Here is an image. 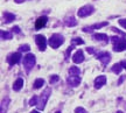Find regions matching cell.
I'll return each instance as SVG.
<instances>
[{
	"label": "cell",
	"instance_id": "obj_1",
	"mask_svg": "<svg viewBox=\"0 0 126 113\" xmlns=\"http://www.w3.org/2000/svg\"><path fill=\"white\" fill-rule=\"evenodd\" d=\"M50 95H51V89H50V87H47V89L43 91V93H42V95L39 97V100H37V105H36L37 110H40V111L45 110L46 104H47V101H48V99H49Z\"/></svg>",
	"mask_w": 126,
	"mask_h": 113
},
{
	"label": "cell",
	"instance_id": "obj_2",
	"mask_svg": "<svg viewBox=\"0 0 126 113\" xmlns=\"http://www.w3.org/2000/svg\"><path fill=\"white\" fill-rule=\"evenodd\" d=\"M111 40L113 42V50L114 51L120 53V51L126 50V39H120V37H118V36H112Z\"/></svg>",
	"mask_w": 126,
	"mask_h": 113
},
{
	"label": "cell",
	"instance_id": "obj_3",
	"mask_svg": "<svg viewBox=\"0 0 126 113\" xmlns=\"http://www.w3.org/2000/svg\"><path fill=\"white\" fill-rule=\"evenodd\" d=\"M48 43H49V45L53 49H57L59 47H61L64 43V37L61 34H53L50 36V39L48 40Z\"/></svg>",
	"mask_w": 126,
	"mask_h": 113
},
{
	"label": "cell",
	"instance_id": "obj_4",
	"mask_svg": "<svg viewBox=\"0 0 126 113\" xmlns=\"http://www.w3.org/2000/svg\"><path fill=\"white\" fill-rule=\"evenodd\" d=\"M34 65H35V56L33 54H27L23 57V67L26 69V71L29 72Z\"/></svg>",
	"mask_w": 126,
	"mask_h": 113
},
{
	"label": "cell",
	"instance_id": "obj_5",
	"mask_svg": "<svg viewBox=\"0 0 126 113\" xmlns=\"http://www.w3.org/2000/svg\"><path fill=\"white\" fill-rule=\"evenodd\" d=\"M94 12V7L92 5H85V6H83V7H81V8L78 9L77 15H78L79 18H85V16L91 15Z\"/></svg>",
	"mask_w": 126,
	"mask_h": 113
},
{
	"label": "cell",
	"instance_id": "obj_6",
	"mask_svg": "<svg viewBox=\"0 0 126 113\" xmlns=\"http://www.w3.org/2000/svg\"><path fill=\"white\" fill-rule=\"evenodd\" d=\"M35 42L37 47H39V50L41 51H43L46 49V45H47V40H46L45 35H42V34H37L35 36Z\"/></svg>",
	"mask_w": 126,
	"mask_h": 113
},
{
	"label": "cell",
	"instance_id": "obj_7",
	"mask_svg": "<svg viewBox=\"0 0 126 113\" xmlns=\"http://www.w3.org/2000/svg\"><path fill=\"white\" fill-rule=\"evenodd\" d=\"M21 59V53H13L7 56V62L9 65H14V64H18Z\"/></svg>",
	"mask_w": 126,
	"mask_h": 113
},
{
	"label": "cell",
	"instance_id": "obj_8",
	"mask_svg": "<svg viewBox=\"0 0 126 113\" xmlns=\"http://www.w3.org/2000/svg\"><path fill=\"white\" fill-rule=\"evenodd\" d=\"M97 56V58L102 62V64L103 65H106V64L111 61V55L109 54V53H106V51H103V53H98V54L96 55Z\"/></svg>",
	"mask_w": 126,
	"mask_h": 113
},
{
	"label": "cell",
	"instance_id": "obj_9",
	"mask_svg": "<svg viewBox=\"0 0 126 113\" xmlns=\"http://www.w3.org/2000/svg\"><path fill=\"white\" fill-rule=\"evenodd\" d=\"M105 26H108V21H104V22H99V23H94V25H92V26H89V27H84L82 30L83 32H92L94 29H99V28H103L105 27Z\"/></svg>",
	"mask_w": 126,
	"mask_h": 113
},
{
	"label": "cell",
	"instance_id": "obj_10",
	"mask_svg": "<svg viewBox=\"0 0 126 113\" xmlns=\"http://www.w3.org/2000/svg\"><path fill=\"white\" fill-rule=\"evenodd\" d=\"M82 79H81V77L79 76H69L67 78V83L70 86H72V87H76V86L79 85Z\"/></svg>",
	"mask_w": 126,
	"mask_h": 113
},
{
	"label": "cell",
	"instance_id": "obj_11",
	"mask_svg": "<svg viewBox=\"0 0 126 113\" xmlns=\"http://www.w3.org/2000/svg\"><path fill=\"white\" fill-rule=\"evenodd\" d=\"M83 61H84V54H83V51L82 50H77L76 53L74 54V56H72V62L76 64H79Z\"/></svg>",
	"mask_w": 126,
	"mask_h": 113
},
{
	"label": "cell",
	"instance_id": "obj_12",
	"mask_svg": "<svg viewBox=\"0 0 126 113\" xmlns=\"http://www.w3.org/2000/svg\"><path fill=\"white\" fill-rule=\"evenodd\" d=\"M47 21H48V18H47V16H40V18H37L35 21V28L36 29L43 28L46 25H47Z\"/></svg>",
	"mask_w": 126,
	"mask_h": 113
},
{
	"label": "cell",
	"instance_id": "obj_13",
	"mask_svg": "<svg viewBox=\"0 0 126 113\" xmlns=\"http://www.w3.org/2000/svg\"><path fill=\"white\" fill-rule=\"evenodd\" d=\"M105 83H106V77L104 76V75L98 76L96 79H94V87H96V89H100Z\"/></svg>",
	"mask_w": 126,
	"mask_h": 113
},
{
	"label": "cell",
	"instance_id": "obj_14",
	"mask_svg": "<svg viewBox=\"0 0 126 113\" xmlns=\"http://www.w3.org/2000/svg\"><path fill=\"white\" fill-rule=\"evenodd\" d=\"M64 25L68 27H75V26H77V21L72 15H70V16H67L64 19Z\"/></svg>",
	"mask_w": 126,
	"mask_h": 113
},
{
	"label": "cell",
	"instance_id": "obj_15",
	"mask_svg": "<svg viewBox=\"0 0 126 113\" xmlns=\"http://www.w3.org/2000/svg\"><path fill=\"white\" fill-rule=\"evenodd\" d=\"M92 39L96 41H104V42H108L109 41V36L106 34H102V33H98V34H94L92 35Z\"/></svg>",
	"mask_w": 126,
	"mask_h": 113
},
{
	"label": "cell",
	"instance_id": "obj_16",
	"mask_svg": "<svg viewBox=\"0 0 126 113\" xmlns=\"http://www.w3.org/2000/svg\"><path fill=\"white\" fill-rule=\"evenodd\" d=\"M4 19H5V22L9 23V22H12V21H14V20L16 19V16H15V14H13V13L5 12L4 13Z\"/></svg>",
	"mask_w": 126,
	"mask_h": 113
},
{
	"label": "cell",
	"instance_id": "obj_17",
	"mask_svg": "<svg viewBox=\"0 0 126 113\" xmlns=\"http://www.w3.org/2000/svg\"><path fill=\"white\" fill-rule=\"evenodd\" d=\"M22 86H23V79L22 78H18L13 84V90L14 91H20Z\"/></svg>",
	"mask_w": 126,
	"mask_h": 113
},
{
	"label": "cell",
	"instance_id": "obj_18",
	"mask_svg": "<svg viewBox=\"0 0 126 113\" xmlns=\"http://www.w3.org/2000/svg\"><path fill=\"white\" fill-rule=\"evenodd\" d=\"M69 75L70 76H79L81 75V70L77 67H70L69 68Z\"/></svg>",
	"mask_w": 126,
	"mask_h": 113
},
{
	"label": "cell",
	"instance_id": "obj_19",
	"mask_svg": "<svg viewBox=\"0 0 126 113\" xmlns=\"http://www.w3.org/2000/svg\"><path fill=\"white\" fill-rule=\"evenodd\" d=\"M8 104H9V98L6 97V98L1 101V113H6V110L8 107Z\"/></svg>",
	"mask_w": 126,
	"mask_h": 113
},
{
	"label": "cell",
	"instance_id": "obj_20",
	"mask_svg": "<svg viewBox=\"0 0 126 113\" xmlns=\"http://www.w3.org/2000/svg\"><path fill=\"white\" fill-rule=\"evenodd\" d=\"M123 69H124V67H123V64L122 62L120 63H116V64H113V67H112V70L114 73H120V71H122Z\"/></svg>",
	"mask_w": 126,
	"mask_h": 113
},
{
	"label": "cell",
	"instance_id": "obj_21",
	"mask_svg": "<svg viewBox=\"0 0 126 113\" xmlns=\"http://www.w3.org/2000/svg\"><path fill=\"white\" fill-rule=\"evenodd\" d=\"M45 84V79L43 78H37L34 82V89H40L41 86H43Z\"/></svg>",
	"mask_w": 126,
	"mask_h": 113
},
{
	"label": "cell",
	"instance_id": "obj_22",
	"mask_svg": "<svg viewBox=\"0 0 126 113\" xmlns=\"http://www.w3.org/2000/svg\"><path fill=\"white\" fill-rule=\"evenodd\" d=\"M12 33L11 32H5V30H1V39L2 40H11L12 39Z\"/></svg>",
	"mask_w": 126,
	"mask_h": 113
},
{
	"label": "cell",
	"instance_id": "obj_23",
	"mask_svg": "<svg viewBox=\"0 0 126 113\" xmlns=\"http://www.w3.org/2000/svg\"><path fill=\"white\" fill-rule=\"evenodd\" d=\"M72 45L75 47V45H79V44H84V41L82 40L81 37H74L72 39Z\"/></svg>",
	"mask_w": 126,
	"mask_h": 113
},
{
	"label": "cell",
	"instance_id": "obj_24",
	"mask_svg": "<svg viewBox=\"0 0 126 113\" xmlns=\"http://www.w3.org/2000/svg\"><path fill=\"white\" fill-rule=\"evenodd\" d=\"M37 100H39V97H37V96H33V97H32L31 98V100H29V105H31V106H34V105H37Z\"/></svg>",
	"mask_w": 126,
	"mask_h": 113
},
{
	"label": "cell",
	"instance_id": "obj_25",
	"mask_svg": "<svg viewBox=\"0 0 126 113\" xmlns=\"http://www.w3.org/2000/svg\"><path fill=\"white\" fill-rule=\"evenodd\" d=\"M59 81H60L59 75H53V76H50V79H49L50 84H55V83H57Z\"/></svg>",
	"mask_w": 126,
	"mask_h": 113
},
{
	"label": "cell",
	"instance_id": "obj_26",
	"mask_svg": "<svg viewBox=\"0 0 126 113\" xmlns=\"http://www.w3.org/2000/svg\"><path fill=\"white\" fill-rule=\"evenodd\" d=\"M31 47L28 44H23V45H20L19 47V53H22V51H29Z\"/></svg>",
	"mask_w": 126,
	"mask_h": 113
},
{
	"label": "cell",
	"instance_id": "obj_27",
	"mask_svg": "<svg viewBox=\"0 0 126 113\" xmlns=\"http://www.w3.org/2000/svg\"><path fill=\"white\" fill-rule=\"evenodd\" d=\"M75 113H86V111L83 107H76L75 109Z\"/></svg>",
	"mask_w": 126,
	"mask_h": 113
},
{
	"label": "cell",
	"instance_id": "obj_28",
	"mask_svg": "<svg viewBox=\"0 0 126 113\" xmlns=\"http://www.w3.org/2000/svg\"><path fill=\"white\" fill-rule=\"evenodd\" d=\"M119 25L126 29V19H120V20H119Z\"/></svg>",
	"mask_w": 126,
	"mask_h": 113
},
{
	"label": "cell",
	"instance_id": "obj_29",
	"mask_svg": "<svg viewBox=\"0 0 126 113\" xmlns=\"http://www.w3.org/2000/svg\"><path fill=\"white\" fill-rule=\"evenodd\" d=\"M12 30H13L14 33H16V34H20V33H21V30H20V28H19L18 26H14V27L12 28Z\"/></svg>",
	"mask_w": 126,
	"mask_h": 113
},
{
	"label": "cell",
	"instance_id": "obj_30",
	"mask_svg": "<svg viewBox=\"0 0 126 113\" xmlns=\"http://www.w3.org/2000/svg\"><path fill=\"white\" fill-rule=\"evenodd\" d=\"M112 30H113V32H116V33H118V34H122V35H125L124 33H122L120 30H119V29H117L116 27H112Z\"/></svg>",
	"mask_w": 126,
	"mask_h": 113
},
{
	"label": "cell",
	"instance_id": "obj_31",
	"mask_svg": "<svg viewBox=\"0 0 126 113\" xmlns=\"http://www.w3.org/2000/svg\"><path fill=\"white\" fill-rule=\"evenodd\" d=\"M86 51H88L89 54H94V49L92 48V47H90V48H86Z\"/></svg>",
	"mask_w": 126,
	"mask_h": 113
},
{
	"label": "cell",
	"instance_id": "obj_32",
	"mask_svg": "<svg viewBox=\"0 0 126 113\" xmlns=\"http://www.w3.org/2000/svg\"><path fill=\"white\" fill-rule=\"evenodd\" d=\"M125 78H126V76H122V77H120V79H119V82H118V85H120L123 82H124V79H125Z\"/></svg>",
	"mask_w": 126,
	"mask_h": 113
},
{
	"label": "cell",
	"instance_id": "obj_33",
	"mask_svg": "<svg viewBox=\"0 0 126 113\" xmlns=\"http://www.w3.org/2000/svg\"><path fill=\"white\" fill-rule=\"evenodd\" d=\"M14 1H15L16 4H22L23 1H26V0H14Z\"/></svg>",
	"mask_w": 126,
	"mask_h": 113
},
{
	"label": "cell",
	"instance_id": "obj_34",
	"mask_svg": "<svg viewBox=\"0 0 126 113\" xmlns=\"http://www.w3.org/2000/svg\"><path fill=\"white\" fill-rule=\"evenodd\" d=\"M31 113H40V112H39V111H36V110H33Z\"/></svg>",
	"mask_w": 126,
	"mask_h": 113
},
{
	"label": "cell",
	"instance_id": "obj_35",
	"mask_svg": "<svg viewBox=\"0 0 126 113\" xmlns=\"http://www.w3.org/2000/svg\"><path fill=\"white\" fill-rule=\"evenodd\" d=\"M117 113H124L123 111H117Z\"/></svg>",
	"mask_w": 126,
	"mask_h": 113
},
{
	"label": "cell",
	"instance_id": "obj_36",
	"mask_svg": "<svg viewBox=\"0 0 126 113\" xmlns=\"http://www.w3.org/2000/svg\"><path fill=\"white\" fill-rule=\"evenodd\" d=\"M56 113H61V112H60V111H59V112H56Z\"/></svg>",
	"mask_w": 126,
	"mask_h": 113
}]
</instances>
